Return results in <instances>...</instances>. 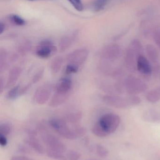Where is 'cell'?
<instances>
[{
    "mask_svg": "<svg viewBox=\"0 0 160 160\" xmlns=\"http://www.w3.org/2000/svg\"><path fill=\"white\" fill-rule=\"evenodd\" d=\"M121 118L118 115L110 113L103 115L95 124L92 132L95 136L104 138L114 133L119 127Z\"/></svg>",
    "mask_w": 160,
    "mask_h": 160,
    "instance_id": "obj_1",
    "label": "cell"
},
{
    "mask_svg": "<svg viewBox=\"0 0 160 160\" xmlns=\"http://www.w3.org/2000/svg\"><path fill=\"white\" fill-rule=\"evenodd\" d=\"M102 100L107 105L118 109H126L139 105L141 102V98L135 95L127 97L106 95L102 98Z\"/></svg>",
    "mask_w": 160,
    "mask_h": 160,
    "instance_id": "obj_2",
    "label": "cell"
},
{
    "mask_svg": "<svg viewBox=\"0 0 160 160\" xmlns=\"http://www.w3.org/2000/svg\"><path fill=\"white\" fill-rule=\"evenodd\" d=\"M50 126L62 137L74 140L78 138L77 128L71 129L68 125L67 121L59 118H52L49 121Z\"/></svg>",
    "mask_w": 160,
    "mask_h": 160,
    "instance_id": "obj_3",
    "label": "cell"
},
{
    "mask_svg": "<svg viewBox=\"0 0 160 160\" xmlns=\"http://www.w3.org/2000/svg\"><path fill=\"white\" fill-rule=\"evenodd\" d=\"M89 55V51L86 49L75 50L67 56V65L71 66L79 70L80 67L86 61Z\"/></svg>",
    "mask_w": 160,
    "mask_h": 160,
    "instance_id": "obj_4",
    "label": "cell"
},
{
    "mask_svg": "<svg viewBox=\"0 0 160 160\" xmlns=\"http://www.w3.org/2000/svg\"><path fill=\"white\" fill-rule=\"evenodd\" d=\"M125 86L127 93L131 95L142 93L147 89V85L144 82L133 76H129L127 78Z\"/></svg>",
    "mask_w": 160,
    "mask_h": 160,
    "instance_id": "obj_5",
    "label": "cell"
},
{
    "mask_svg": "<svg viewBox=\"0 0 160 160\" xmlns=\"http://www.w3.org/2000/svg\"><path fill=\"white\" fill-rule=\"evenodd\" d=\"M42 139L47 146L48 150L62 154L65 153L66 150L65 144L52 134L43 133L42 135Z\"/></svg>",
    "mask_w": 160,
    "mask_h": 160,
    "instance_id": "obj_6",
    "label": "cell"
},
{
    "mask_svg": "<svg viewBox=\"0 0 160 160\" xmlns=\"http://www.w3.org/2000/svg\"><path fill=\"white\" fill-rule=\"evenodd\" d=\"M57 52V48L49 40L41 41L36 48L35 53L39 58L46 59L49 58Z\"/></svg>",
    "mask_w": 160,
    "mask_h": 160,
    "instance_id": "obj_7",
    "label": "cell"
},
{
    "mask_svg": "<svg viewBox=\"0 0 160 160\" xmlns=\"http://www.w3.org/2000/svg\"><path fill=\"white\" fill-rule=\"evenodd\" d=\"M122 49L120 46L116 44L109 45L102 48L100 52V57L105 61H116L120 58Z\"/></svg>",
    "mask_w": 160,
    "mask_h": 160,
    "instance_id": "obj_8",
    "label": "cell"
},
{
    "mask_svg": "<svg viewBox=\"0 0 160 160\" xmlns=\"http://www.w3.org/2000/svg\"><path fill=\"white\" fill-rule=\"evenodd\" d=\"M140 54L135 49L130 45L125 54V62L129 71L134 72L137 69V59Z\"/></svg>",
    "mask_w": 160,
    "mask_h": 160,
    "instance_id": "obj_9",
    "label": "cell"
},
{
    "mask_svg": "<svg viewBox=\"0 0 160 160\" xmlns=\"http://www.w3.org/2000/svg\"><path fill=\"white\" fill-rule=\"evenodd\" d=\"M51 85L46 84L39 87L34 94V99L35 101L40 105H43L49 100L52 92Z\"/></svg>",
    "mask_w": 160,
    "mask_h": 160,
    "instance_id": "obj_10",
    "label": "cell"
},
{
    "mask_svg": "<svg viewBox=\"0 0 160 160\" xmlns=\"http://www.w3.org/2000/svg\"><path fill=\"white\" fill-rule=\"evenodd\" d=\"M137 69L140 73L147 76L152 73V68L149 61L142 54L139 55L137 59Z\"/></svg>",
    "mask_w": 160,
    "mask_h": 160,
    "instance_id": "obj_11",
    "label": "cell"
},
{
    "mask_svg": "<svg viewBox=\"0 0 160 160\" xmlns=\"http://www.w3.org/2000/svg\"><path fill=\"white\" fill-rule=\"evenodd\" d=\"M72 81L69 78H63L59 81L55 88V91L70 94L72 87Z\"/></svg>",
    "mask_w": 160,
    "mask_h": 160,
    "instance_id": "obj_12",
    "label": "cell"
},
{
    "mask_svg": "<svg viewBox=\"0 0 160 160\" xmlns=\"http://www.w3.org/2000/svg\"><path fill=\"white\" fill-rule=\"evenodd\" d=\"M142 119L146 122L159 123L160 122V112L156 109H148L144 112L142 115Z\"/></svg>",
    "mask_w": 160,
    "mask_h": 160,
    "instance_id": "obj_13",
    "label": "cell"
},
{
    "mask_svg": "<svg viewBox=\"0 0 160 160\" xmlns=\"http://www.w3.org/2000/svg\"><path fill=\"white\" fill-rule=\"evenodd\" d=\"M69 95L70 94H65L55 91V93L50 101L49 105L51 107H57L62 105L67 100Z\"/></svg>",
    "mask_w": 160,
    "mask_h": 160,
    "instance_id": "obj_14",
    "label": "cell"
},
{
    "mask_svg": "<svg viewBox=\"0 0 160 160\" xmlns=\"http://www.w3.org/2000/svg\"><path fill=\"white\" fill-rule=\"evenodd\" d=\"M22 73V69L19 67H14L9 71L8 74V78L7 82L6 84L5 87L6 88L13 86L20 76Z\"/></svg>",
    "mask_w": 160,
    "mask_h": 160,
    "instance_id": "obj_15",
    "label": "cell"
},
{
    "mask_svg": "<svg viewBox=\"0 0 160 160\" xmlns=\"http://www.w3.org/2000/svg\"><path fill=\"white\" fill-rule=\"evenodd\" d=\"M25 142L30 147L36 151L37 153L42 154L44 152V148L40 143L35 138L34 136H29L28 138H26Z\"/></svg>",
    "mask_w": 160,
    "mask_h": 160,
    "instance_id": "obj_16",
    "label": "cell"
},
{
    "mask_svg": "<svg viewBox=\"0 0 160 160\" xmlns=\"http://www.w3.org/2000/svg\"><path fill=\"white\" fill-rule=\"evenodd\" d=\"M146 52L148 58L153 63H157L159 60V53L157 50L152 45H147Z\"/></svg>",
    "mask_w": 160,
    "mask_h": 160,
    "instance_id": "obj_17",
    "label": "cell"
},
{
    "mask_svg": "<svg viewBox=\"0 0 160 160\" xmlns=\"http://www.w3.org/2000/svg\"><path fill=\"white\" fill-rule=\"evenodd\" d=\"M64 63V59L61 56L55 57L52 61L50 64V68L53 73H58L61 70V68Z\"/></svg>",
    "mask_w": 160,
    "mask_h": 160,
    "instance_id": "obj_18",
    "label": "cell"
},
{
    "mask_svg": "<svg viewBox=\"0 0 160 160\" xmlns=\"http://www.w3.org/2000/svg\"><path fill=\"white\" fill-rule=\"evenodd\" d=\"M146 99L148 102L152 103L159 101L160 100V91L158 87L149 91L147 94Z\"/></svg>",
    "mask_w": 160,
    "mask_h": 160,
    "instance_id": "obj_19",
    "label": "cell"
},
{
    "mask_svg": "<svg viewBox=\"0 0 160 160\" xmlns=\"http://www.w3.org/2000/svg\"><path fill=\"white\" fill-rule=\"evenodd\" d=\"M110 0H96L93 4V8L95 11L102 10L107 5Z\"/></svg>",
    "mask_w": 160,
    "mask_h": 160,
    "instance_id": "obj_20",
    "label": "cell"
},
{
    "mask_svg": "<svg viewBox=\"0 0 160 160\" xmlns=\"http://www.w3.org/2000/svg\"><path fill=\"white\" fill-rule=\"evenodd\" d=\"M20 90H19V86L17 85L14 87L8 92L6 95L7 98L8 99H14L16 98L19 94H20Z\"/></svg>",
    "mask_w": 160,
    "mask_h": 160,
    "instance_id": "obj_21",
    "label": "cell"
},
{
    "mask_svg": "<svg viewBox=\"0 0 160 160\" xmlns=\"http://www.w3.org/2000/svg\"><path fill=\"white\" fill-rule=\"evenodd\" d=\"M10 22L18 26H22L25 24V21L23 19L18 15H10L8 17Z\"/></svg>",
    "mask_w": 160,
    "mask_h": 160,
    "instance_id": "obj_22",
    "label": "cell"
},
{
    "mask_svg": "<svg viewBox=\"0 0 160 160\" xmlns=\"http://www.w3.org/2000/svg\"><path fill=\"white\" fill-rule=\"evenodd\" d=\"M97 154L101 158H105L108 156L109 152L107 148L101 144L97 145L96 146Z\"/></svg>",
    "mask_w": 160,
    "mask_h": 160,
    "instance_id": "obj_23",
    "label": "cell"
},
{
    "mask_svg": "<svg viewBox=\"0 0 160 160\" xmlns=\"http://www.w3.org/2000/svg\"><path fill=\"white\" fill-rule=\"evenodd\" d=\"M47 154L49 158L57 160H67V158L65 157L62 153H58L54 151L47 150Z\"/></svg>",
    "mask_w": 160,
    "mask_h": 160,
    "instance_id": "obj_24",
    "label": "cell"
},
{
    "mask_svg": "<svg viewBox=\"0 0 160 160\" xmlns=\"http://www.w3.org/2000/svg\"><path fill=\"white\" fill-rule=\"evenodd\" d=\"M72 40L69 38H65L61 40L60 43V51L61 52L65 51L71 46Z\"/></svg>",
    "mask_w": 160,
    "mask_h": 160,
    "instance_id": "obj_25",
    "label": "cell"
},
{
    "mask_svg": "<svg viewBox=\"0 0 160 160\" xmlns=\"http://www.w3.org/2000/svg\"><path fill=\"white\" fill-rule=\"evenodd\" d=\"M11 131V128L10 125L8 123H3L0 126V135L6 136L9 134Z\"/></svg>",
    "mask_w": 160,
    "mask_h": 160,
    "instance_id": "obj_26",
    "label": "cell"
},
{
    "mask_svg": "<svg viewBox=\"0 0 160 160\" xmlns=\"http://www.w3.org/2000/svg\"><path fill=\"white\" fill-rule=\"evenodd\" d=\"M68 1L78 11H82L83 10V5L81 0H68Z\"/></svg>",
    "mask_w": 160,
    "mask_h": 160,
    "instance_id": "obj_27",
    "label": "cell"
},
{
    "mask_svg": "<svg viewBox=\"0 0 160 160\" xmlns=\"http://www.w3.org/2000/svg\"><path fill=\"white\" fill-rule=\"evenodd\" d=\"M81 117V115L80 113H76L74 114H70L67 118L66 120L72 123H76L78 122Z\"/></svg>",
    "mask_w": 160,
    "mask_h": 160,
    "instance_id": "obj_28",
    "label": "cell"
},
{
    "mask_svg": "<svg viewBox=\"0 0 160 160\" xmlns=\"http://www.w3.org/2000/svg\"><path fill=\"white\" fill-rule=\"evenodd\" d=\"M80 158V155L75 151H70L67 155V159L69 160H79Z\"/></svg>",
    "mask_w": 160,
    "mask_h": 160,
    "instance_id": "obj_29",
    "label": "cell"
},
{
    "mask_svg": "<svg viewBox=\"0 0 160 160\" xmlns=\"http://www.w3.org/2000/svg\"><path fill=\"white\" fill-rule=\"evenodd\" d=\"M43 74H44V70L43 69H40V70H39L33 78V80H32L33 83H36L39 81H40V80L42 78V77H43Z\"/></svg>",
    "mask_w": 160,
    "mask_h": 160,
    "instance_id": "obj_30",
    "label": "cell"
},
{
    "mask_svg": "<svg viewBox=\"0 0 160 160\" xmlns=\"http://www.w3.org/2000/svg\"><path fill=\"white\" fill-rule=\"evenodd\" d=\"M8 141L6 136L0 135V144L2 147H5L7 145Z\"/></svg>",
    "mask_w": 160,
    "mask_h": 160,
    "instance_id": "obj_31",
    "label": "cell"
},
{
    "mask_svg": "<svg viewBox=\"0 0 160 160\" xmlns=\"http://www.w3.org/2000/svg\"><path fill=\"white\" fill-rule=\"evenodd\" d=\"M10 160H31L28 157L21 156H15L12 157Z\"/></svg>",
    "mask_w": 160,
    "mask_h": 160,
    "instance_id": "obj_32",
    "label": "cell"
},
{
    "mask_svg": "<svg viewBox=\"0 0 160 160\" xmlns=\"http://www.w3.org/2000/svg\"><path fill=\"white\" fill-rule=\"evenodd\" d=\"M155 41L160 49V33L157 34L155 36Z\"/></svg>",
    "mask_w": 160,
    "mask_h": 160,
    "instance_id": "obj_33",
    "label": "cell"
},
{
    "mask_svg": "<svg viewBox=\"0 0 160 160\" xmlns=\"http://www.w3.org/2000/svg\"><path fill=\"white\" fill-rule=\"evenodd\" d=\"M4 88V82L2 78H1V79H0V91H1V94H2V92H3Z\"/></svg>",
    "mask_w": 160,
    "mask_h": 160,
    "instance_id": "obj_34",
    "label": "cell"
},
{
    "mask_svg": "<svg viewBox=\"0 0 160 160\" xmlns=\"http://www.w3.org/2000/svg\"><path fill=\"white\" fill-rule=\"evenodd\" d=\"M5 30V25L3 23L1 22V24H0V33L2 34L3 33V32Z\"/></svg>",
    "mask_w": 160,
    "mask_h": 160,
    "instance_id": "obj_35",
    "label": "cell"
},
{
    "mask_svg": "<svg viewBox=\"0 0 160 160\" xmlns=\"http://www.w3.org/2000/svg\"><path fill=\"white\" fill-rule=\"evenodd\" d=\"M158 89H159L160 91V86H159L158 87Z\"/></svg>",
    "mask_w": 160,
    "mask_h": 160,
    "instance_id": "obj_36",
    "label": "cell"
},
{
    "mask_svg": "<svg viewBox=\"0 0 160 160\" xmlns=\"http://www.w3.org/2000/svg\"><path fill=\"white\" fill-rule=\"evenodd\" d=\"M28 1H35V0H28Z\"/></svg>",
    "mask_w": 160,
    "mask_h": 160,
    "instance_id": "obj_37",
    "label": "cell"
}]
</instances>
